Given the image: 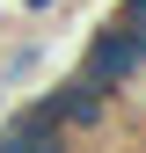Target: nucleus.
I'll use <instances>...</instances> for the list:
<instances>
[{
    "instance_id": "f257e3e1",
    "label": "nucleus",
    "mask_w": 146,
    "mask_h": 153,
    "mask_svg": "<svg viewBox=\"0 0 146 153\" xmlns=\"http://www.w3.org/2000/svg\"><path fill=\"white\" fill-rule=\"evenodd\" d=\"M73 73H80L88 88H102L110 102H117V95L132 88L139 73H146V29H124V22H102L95 36H88V51H80V66H73Z\"/></svg>"
},
{
    "instance_id": "f03ea898",
    "label": "nucleus",
    "mask_w": 146,
    "mask_h": 153,
    "mask_svg": "<svg viewBox=\"0 0 146 153\" xmlns=\"http://www.w3.org/2000/svg\"><path fill=\"white\" fill-rule=\"evenodd\" d=\"M29 109H36L44 124H59L66 139H80V131H102V124H110V109H117V102H110L102 88H88L80 73H66V80H59V88H44V95H36Z\"/></svg>"
},
{
    "instance_id": "7ed1b4c3",
    "label": "nucleus",
    "mask_w": 146,
    "mask_h": 153,
    "mask_svg": "<svg viewBox=\"0 0 146 153\" xmlns=\"http://www.w3.org/2000/svg\"><path fill=\"white\" fill-rule=\"evenodd\" d=\"M0 153H80V139H66L59 124H44V117L22 102L7 124H0Z\"/></svg>"
},
{
    "instance_id": "20e7f679",
    "label": "nucleus",
    "mask_w": 146,
    "mask_h": 153,
    "mask_svg": "<svg viewBox=\"0 0 146 153\" xmlns=\"http://www.w3.org/2000/svg\"><path fill=\"white\" fill-rule=\"evenodd\" d=\"M36 59H44V44H36V36H22V44H7V51H0V95H15V88H22L29 73H36Z\"/></svg>"
},
{
    "instance_id": "39448f33",
    "label": "nucleus",
    "mask_w": 146,
    "mask_h": 153,
    "mask_svg": "<svg viewBox=\"0 0 146 153\" xmlns=\"http://www.w3.org/2000/svg\"><path fill=\"white\" fill-rule=\"evenodd\" d=\"M51 7H59V0H22V15H51Z\"/></svg>"
}]
</instances>
